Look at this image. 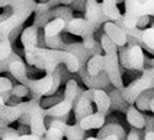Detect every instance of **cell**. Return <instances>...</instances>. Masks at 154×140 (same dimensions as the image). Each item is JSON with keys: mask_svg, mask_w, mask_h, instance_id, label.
I'll list each match as a JSON object with an SVG mask.
<instances>
[{"mask_svg": "<svg viewBox=\"0 0 154 140\" xmlns=\"http://www.w3.org/2000/svg\"><path fill=\"white\" fill-rule=\"evenodd\" d=\"M110 96V101H111V109H115V111H120V112H127L128 105L126 101L123 100L122 95H121V90H117V88H113V90L109 94Z\"/></svg>", "mask_w": 154, "mask_h": 140, "instance_id": "obj_25", "label": "cell"}, {"mask_svg": "<svg viewBox=\"0 0 154 140\" xmlns=\"http://www.w3.org/2000/svg\"><path fill=\"white\" fill-rule=\"evenodd\" d=\"M38 34H40V28L36 25H31L25 28L21 33V43L23 48L38 47Z\"/></svg>", "mask_w": 154, "mask_h": 140, "instance_id": "obj_20", "label": "cell"}, {"mask_svg": "<svg viewBox=\"0 0 154 140\" xmlns=\"http://www.w3.org/2000/svg\"><path fill=\"white\" fill-rule=\"evenodd\" d=\"M127 140H140L138 132L136 129H132L130 133H128V135H127Z\"/></svg>", "mask_w": 154, "mask_h": 140, "instance_id": "obj_45", "label": "cell"}, {"mask_svg": "<svg viewBox=\"0 0 154 140\" xmlns=\"http://www.w3.org/2000/svg\"><path fill=\"white\" fill-rule=\"evenodd\" d=\"M150 64H152L150 70H152V74H153V76H154V59H152V60H150Z\"/></svg>", "mask_w": 154, "mask_h": 140, "instance_id": "obj_53", "label": "cell"}, {"mask_svg": "<svg viewBox=\"0 0 154 140\" xmlns=\"http://www.w3.org/2000/svg\"><path fill=\"white\" fill-rule=\"evenodd\" d=\"M144 140H154V130L144 133Z\"/></svg>", "mask_w": 154, "mask_h": 140, "instance_id": "obj_48", "label": "cell"}, {"mask_svg": "<svg viewBox=\"0 0 154 140\" xmlns=\"http://www.w3.org/2000/svg\"><path fill=\"white\" fill-rule=\"evenodd\" d=\"M104 59H105L104 73L107 75L111 85L115 88H117V90H122L125 85H123V80L120 71L119 54H104Z\"/></svg>", "mask_w": 154, "mask_h": 140, "instance_id": "obj_7", "label": "cell"}, {"mask_svg": "<svg viewBox=\"0 0 154 140\" xmlns=\"http://www.w3.org/2000/svg\"><path fill=\"white\" fill-rule=\"evenodd\" d=\"M85 140H99L96 136H89V138H86Z\"/></svg>", "mask_w": 154, "mask_h": 140, "instance_id": "obj_54", "label": "cell"}, {"mask_svg": "<svg viewBox=\"0 0 154 140\" xmlns=\"http://www.w3.org/2000/svg\"><path fill=\"white\" fill-rule=\"evenodd\" d=\"M84 19L89 23H91L96 31L99 30L100 26H102L105 22L109 21L106 19V16L102 14L100 3L95 1V0H89V1H85V16H84Z\"/></svg>", "mask_w": 154, "mask_h": 140, "instance_id": "obj_9", "label": "cell"}, {"mask_svg": "<svg viewBox=\"0 0 154 140\" xmlns=\"http://www.w3.org/2000/svg\"><path fill=\"white\" fill-rule=\"evenodd\" d=\"M9 71L10 74L14 76V78L23 85V82L26 81V79L29 78L27 76V68H26V64L22 61V59H19V60H14L10 64L9 67Z\"/></svg>", "mask_w": 154, "mask_h": 140, "instance_id": "obj_22", "label": "cell"}, {"mask_svg": "<svg viewBox=\"0 0 154 140\" xmlns=\"http://www.w3.org/2000/svg\"><path fill=\"white\" fill-rule=\"evenodd\" d=\"M102 140H119V138L116 135H109V136H106L105 139H102Z\"/></svg>", "mask_w": 154, "mask_h": 140, "instance_id": "obj_51", "label": "cell"}, {"mask_svg": "<svg viewBox=\"0 0 154 140\" xmlns=\"http://www.w3.org/2000/svg\"><path fill=\"white\" fill-rule=\"evenodd\" d=\"M102 30H104V34H106L119 48L127 46V34H126V32L120 26H117L115 22H111V21L105 22L104 25H102Z\"/></svg>", "mask_w": 154, "mask_h": 140, "instance_id": "obj_11", "label": "cell"}, {"mask_svg": "<svg viewBox=\"0 0 154 140\" xmlns=\"http://www.w3.org/2000/svg\"><path fill=\"white\" fill-rule=\"evenodd\" d=\"M36 1L33 0H12L11 14L0 22V41H6L11 33L16 31L26 21L32 12H35Z\"/></svg>", "mask_w": 154, "mask_h": 140, "instance_id": "obj_2", "label": "cell"}, {"mask_svg": "<svg viewBox=\"0 0 154 140\" xmlns=\"http://www.w3.org/2000/svg\"><path fill=\"white\" fill-rule=\"evenodd\" d=\"M153 117H154V116H153Z\"/></svg>", "mask_w": 154, "mask_h": 140, "instance_id": "obj_56", "label": "cell"}, {"mask_svg": "<svg viewBox=\"0 0 154 140\" xmlns=\"http://www.w3.org/2000/svg\"><path fill=\"white\" fill-rule=\"evenodd\" d=\"M66 31L74 36L82 37L84 47L90 50L94 48L96 40L94 37V32L96 31L91 23H89L84 17H74L69 23H67Z\"/></svg>", "mask_w": 154, "mask_h": 140, "instance_id": "obj_6", "label": "cell"}, {"mask_svg": "<svg viewBox=\"0 0 154 140\" xmlns=\"http://www.w3.org/2000/svg\"><path fill=\"white\" fill-rule=\"evenodd\" d=\"M150 90H154V76L152 74L150 68H146L138 79H136L130 85H127L122 88L121 95L128 105L134 106L139 96Z\"/></svg>", "mask_w": 154, "mask_h": 140, "instance_id": "obj_4", "label": "cell"}, {"mask_svg": "<svg viewBox=\"0 0 154 140\" xmlns=\"http://www.w3.org/2000/svg\"><path fill=\"white\" fill-rule=\"evenodd\" d=\"M119 60L120 64L126 70H140L143 71L146 64V57L143 48L140 46L121 47L119 48Z\"/></svg>", "mask_w": 154, "mask_h": 140, "instance_id": "obj_5", "label": "cell"}, {"mask_svg": "<svg viewBox=\"0 0 154 140\" xmlns=\"http://www.w3.org/2000/svg\"><path fill=\"white\" fill-rule=\"evenodd\" d=\"M126 119L130 123V125L132 128L139 130V129H144L146 127V116L140 112L139 109H137L134 106H130L126 112Z\"/></svg>", "mask_w": 154, "mask_h": 140, "instance_id": "obj_18", "label": "cell"}, {"mask_svg": "<svg viewBox=\"0 0 154 140\" xmlns=\"http://www.w3.org/2000/svg\"><path fill=\"white\" fill-rule=\"evenodd\" d=\"M41 138H38L33 134H27V135H20L17 140H40Z\"/></svg>", "mask_w": 154, "mask_h": 140, "instance_id": "obj_46", "label": "cell"}, {"mask_svg": "<svg viewBox=\"0 0 154 140\" xmlns=\"http://www.w3.org/2000/svg\"><path fill=\"white\" fill-rule=\"evenodd\" d=\"M46 109L36 113L31 117V122H30V132L31 134L38 136V138H43L46 132H47V127L45 123V118H46Z\"/></svg>", "mask_w": 154, "mask_h": 140, "instance_id": "obj_14", "label": "cell"}, {"mask_svg": "<svg viewBox=\"0 0 154 140\" xmlns=\"http://www.w3.org/2000/svg\"><path fill=\"white\" fill-rule=\"evenodd\" d=\"M82 90L78 85V81L74 80V79H70L67 81L66 84V88H64V94H63V100L66 101H69V102H75L76 98H78L80 95H82Z\"/></svg>", "mask_w": 154, "mask_h": 140, "instance_id": "obj_24", "label": "cell"}, {"mask_svg": "<svg viewBox=\"0 0 154 140\" xmlns=\"http://www.w3.org/2000/svg\"><path fill=\"white\" fill-rule=\"evenodd\" d=\"M25 60L29 65L48 74H54L59 64H64L67 70L72 74L79 73L80 64L74 54L66 50H52L43 47H29L23 48Z\"/></svg>", "mask_w": 154, "mask_h": 140, "instance_id": "obj_1", "label": "cell"}, {"mask_svg": "<svg viewBox=\"0 0 154 140\" xmlns=\"http://www.w3.org/2000/svg\"><path fill=\"white\" fill-rule=\"evenodd\" d=\"M12 87H14V85H12V82H11V80L9 78L0 76V95L11 92Z\"/></svg>", "mask_w": 154, "mask_h": 140, "instance_id": "obj_36", "label": "cell"}, {"mask_svg": "<svg viewBox=\"0 0 154 140\" xmlns=\"http://www.w3.org/2000/svg\"><path fill=\"white\" fill-rule=\"evenodd\" d=\"M51 7L48 1H41V3H37L36 7H35V14H41V12H48L51 11Z\"/></svg>", "mask_w": 154, "mask_h": 140, "instance_id": "obj_42", "label": "cell"}, {"mask_svg": "<svg viewBox=\"0 0 154 140\" xmlns=\"http://www.w3.org/2000/svg\"><path fill=\"white\" fill-rule=\"evenodd\" d=\"M51 14V17L53 19H62L63 21H66V23H69L73 19H74V15H73V11L70 7L68 6H57V7H53L52 10L49 11Z\"/></svg>", "mask_w": 154, "mask_h": 140, "instance_id": "obj_27", "label": "cell"}, {"mask_svg": "<svg viewBox=\"0 0 154 140\" xmlns=\"http://www.w3.org/2000/svg\"><path fill=\"white\" fill-rule=\"evenodd\" d=\"M79 75H80L83 82L88 86V88H94V90H105V88L111 84L109 78H107V75L105 73H101L97 76H90L86 71V67L85 68H80Z\"/></svg>", "mask_w": 154, "mask_h": 140, "instance_id": "obj_10", "label": "cell"}, {"mask_svg": "<svg viewBox=\"0 0 154 140\" xmlns=\"http://www.w3.org/2000/svg\"><path fill=\"white\" fill-rule=\"evenodd\" d=\"M45 140H63L64 134L54 128H47V132L45 134Z\"/></svg>", "mask_w": 154, "mask_h": 140, "instance_id": "obj_37", "label": "cell"}, {"mask_svg": "<svg viewBox=\"0 0 154 140\" xmlns=\"http://www.w3.org/2000/svg\"><path fill=\"white\" fill-rule=\"evenodd\" d=\"M149 111H152L153 112V114H154V97L152 98V101H150V106H149Z\"/></svg>", "mask_w": 154, "mask_h": 140, "instance_id": "obj_52", "label": "cell"}, {"mask_svg": "<svg viewBox=\"0 0 154 140\" xmlns=\"http://www.w3.org/2000/svg\"><path fill=\"white\" fill-rule=\"evenodd\" d=\"M80 128L86 130H93V129H101L102 127L106 124V114L100 113V112H94L90 116H86L83 118L79 123Z\"/></svg>", "mask_w": 154, "mask_h": 140, "instance_id": "obj_12", "label": "cell"}, {"mask_svg": "<svg viewBox=\"0 0 154 140\" xmlns=\"http://www.w3.org/2000/svg\"><path fill=\"white\" fill-rule=\"evenodd\" d=\"M100 44L102 48V52L105 54H119V47L104 33L100 37Z\"/></svg>", "mask_w": 154, "mask_h": 140, "instance_id": "obj_30", "label": "cell"}, {"mask_svg": "<svg viewBox=\"0 0 154 140\" xmlns=\"http://www.w3.org/2000/svg\"><path fill=\"white\" fill-rule=\"evenodd\" d=\"M17 106L21 109L22 114H29L31 117L36 113H40V112L45 111V108H42V106H41V101H36L32 98L26 101V102H19Z\"/></svg>", "mask_w": 154, "mask_h": 140, "instance_id": "obj_26", "label": "cell"}, {"mask_svg": "<svg viewBox=\"0 0 154 140\" xmlns=\"http://www.w3.org/2000/svg\"><path fill=\"white\" fill-rule=\"evenodd\" d=\"M67 23L62 19H53L51 20L43 28V36L45 37H56L59 36L60 32L66 30Z\"/></svg>", "mask_w": 154, "mask_h": 140, "instance_id": "obj_23", "label": "cell"}, {"mask_svg": "<svg viewBox=\"0 0 154 140\" xmlns=\"http://www.w3.org/2000/svg\"><path fill=\"white\" fill-rule=\"evenodd\" d=\"M64 138L67 140H85V130L80 128L78 123L68 125L67 130L64 132Z\"/></svg>", "mask_w": 154, "mask_h": 140, "instance_id": "obj_28", "label": "cell"}, {"mask_svg": "<svg viewBox=\"0 0 154 140\" xmlns=\"http://www.w3.org/2000/svg\"><path fill=\"white\" fill-rule=\"evenodd\" d=\"M43 42L48 49H52V50H63L64 44H66L63 42L60 36H56V37H45L43 36Z\"/></svg>", "mask_w": 154, "mask_h": 140, "instance_id": "obj_31", "label": "cell"}, {"mask_svg": "<svg viewBox=\"0 0 154 140\" xmlns=\"http://www.w3.org/2000/svg\"><path fill=\"white\" fill-rule=\"evenodd\" d=\"M31 94V91L29 90V88L22 85V84H17V85H14V87H12L11 90V96H14L16 98H22V97H26Z\"/></svg>", "mask_w": 154, "mask_h": 140, "instance_id": "obj_34", "label": "cell"}, {"mask_svg": "<svg viewBox=\"0 0 154 140\" xmlns=\"http://www.w3.org/2000/svg\"><path fill=\"white\" fill-rule=\"evenodd\" d=\"M74 107V103L73 102H69V101H66V100H62L60 102H58L57 105L52 106L46 109V116L51 117V118H62V117H66L69 114V112L73 109Z\"/></svg>", "mask_w": 154, "mask_h": 140, "instance_id": "obj_17", "label": "cell"}, {"mask_svg": "<svg viewBox=\"0 0 154 140\" xmlns=\"http://www.w3.org/2000/svg\"><path fill=\"white\" fill-rule=\"evenodd\" d=\"M12 54V44L10 40L0 41V61L6 60Z\"/></svg>", "mask_w": 154, "mask_h": 140, "instance_id": "obj_33", "label": "cell"}, {"mask_svg": "<svg viewBox=\"0 0 154 140\" xmlns=\"http://www.w3.org/2000/svg\"><path fill=\"white\" fill-rule=\"evenodd\" d=\"M19 136H20V135H9V136H5V138L2 139V140H17Z\"/></svg>", "mask_w": 154, "mask_h": 140, "instance_id": "obj_50", "label": "cell"}, {"mask_svg": "<svg viewBox=\"0 0 154 140\" xmlns=\"http://www.w3.org/2000/svg\"><path fill=\"white\" fill-rule=\"evenodd\" d=\"M60 101H62V100H60ZM60 101H59V98H58L57 96H49V97H46V98H43V100L41 101V106H42V108L47 109V108H49V107L57 105L58 102H60Z\"/></svg>", "mask_w": 154, "mask_h": 140, "instance_id": "obj_41", "label": "cell"}, {"mask_svg": "<svg viewBox=\"0 0 154 140\" xmlns=\"http://www.w3.org/2000/svg\"><path fill=\"white\" fill-rule=\"evenodd\" d=\"M12 0H0V9H8L11 6Z\"/></svg>", "mask_w": 154, "mask_h": 140, "instance_id": "obj_47", "label": "cell"}, {"mask_svg": "<svg viewBox=\"0 0 154 140\" xmlns=\"http://www.w3.org/2000/svg\"><path fill=\"white\" fill-rule=\"evenodd\" d=\"M22 116V112L19 108V106H9L6 105L3 111L0 112V124L2 125H10L14 122L19 121Z\"/></svg>", "mask_w": 154, "mask_h": 140, "instance_id": "obj_19", "label": "cell"}, {"mask_svg": "<svg viewBox=\"0 0 154 140\" xmlns=\"http://www.w3.org/2000/svg\"><path fill=\"white\" fill-rule=\"evenodd\" d=\"M19 59H21L17 54H15V53H12L6 60H3V61H0V73H4V71H9V67H10V64L14 60H19Z\"/></svg>", "mask_w": 154, "mask_h": 140, "instance_id": "obj_40", "label": "cell"}, {"mask_svg": "<svg viewBox=\"0 0 154 140\" xmlns=\"http://www.w3.org/2000/svg\"><path fill=\"white\" fill-rule=\"evenodd\" d=\"M150 92H152V90L150 91H148V92H144V94H142L139 96V98L136 101V108L137 109H139V111H149V106H150V101H152V98L154 97V96H150Z\"/></svg>", "mask_w": 154, "mask_h": 140, "instance_id": "obj_32", "label": "cell"}, {"mask_svg": "<svg viewBox=\"0 0 154 140\" xmlns=\"http://www.w3.org/2000/svg\"><path fill=\"white\" fill-rule=\"evenodd\" d=\"M93 88H88V90L83 91L82 95L76 98V101L74 102V116H75V121L76 123H79L83 118H85L86 116H90L93 114Z\"/></svg>", "mask_w": 154, "mask_h": 140, "instance_id": "obj_8", "label": "cell"}, {"mask_svg": "<svg viewBox=\"0 0 154 140\" xmlns=\"http://www.w3.org/2000/svg\"><path fill=\"white\" fill-rule=\"evenodd\" d=\"M142 43L143 49H147L149 53L154 55V30L152 27H147L142 33Z\"/></svg>", "mask_w": 154, "mask_h": 140, "instance_id": "obj_29", "label": "cell"}, {"mask_svg": "<svg viewBox=\"0 0 154 140\" xmlns=\"http://www.w3.org/2000/svg\"><path fill=\"white\" fill-rule=\"evenodd\" d=\"M48 128H54V129H58L59 132H62L64 134V132L67 130L68 128V123H64L62 122L60 119H56V118H52V121H51L48 123Z\"/></svg>", "mask_w": 154, "mask_h": 140, "instance_id": "obj_39", "label": "cell"}, {"mask_svg": "<svg viewBox=\"0 0 154 140\" xmlns=\"http://www.w3.org/2000/svg\"><path fill=\"white\" fill-rule=\"evenodd\" d=\"M51 20H52V17H51L49 11L48 12H41V14H36V16H35V23L33 25H36L38 28H40V27H43L45 28V26H46V25Z\"/></svg>", "mask_w": 154, "mask_h": 140, "instance_id": "obj_35", "label": "cell"}, {"mask_svg": "<svg viewBox=\"0 0 154 140\" xmlns=\"http://www.w3.org/2000/svg\"><path fill=\"white\" fill-rule=\"evenodd\" d=\"M109 135H116L119 138V140H127V133H126L125 128L120 123H109V124H105L99 130L96 138L99 140H102V139H105Z\"/></svg>", "mask_w": 154, "mask_h": 140, "instance_id": "obj_13", "label": "cell"}, {"mask_svg": "<svg viewBox=\"0 0 154 140\" xmlns=\"http://www.w3.org/2000/svg\"><path fill=\"white\" fill-rule=\"evenodd\" d=\"M60 82H62V76H60L59 71H58V70H56V71H54V74H53V85H52V87H51V91L48 92V95H47L46 97L53 96V95L59 90Z\"/></svg>", "mask_w": 154, "mask_h": 140, "instance_id": "obj_38", "label": "cell"}, {"mask_svg": "<svg viewBox=\"0 0 154 140\" xmlns=\"http://www.w3.org/2000/svg\"><path fill=\"white\" fill-rule=\"evenodd\" d=\"M105 70V59L104 54L94 55L88 60L86 64V71L90 76H97Z\"/></svg>", "mask_w": 154, "mask_h": 140, "instance_id": "obj_21", "label": "cell"}, {"mask_svg": "<svg viewBox=\"0 0 154 140\" xmlns=\"http://www.w3.org/2000/svg\"><path fill=\"white\" fill-rule=\"evenodd\" d=\"M146 132H153L154 130V117L146 116Z\"/></svg>", "mask_w": 154, "mask_h": 140, "instance_id": "obj_43", "label": "cell"}, {"mask_svg": "<svg viewBox=\"0 0 154 140\" xmlns=\"http://www.w3.org/2000/svg\"><path fill=\"white\" fill-rule=\"evenodd\" d=\"M102 14L106 16V19L111 22H119L122 19V14L120 9L117 7V1L116 0H104L102 3H100Z\"/></svg>", "mask_w": 154, "mask_h": 140, "instance_id": "obj_16", "label": "cell"}, {"mask_svg": "<svg viewBox=\"0 0 154 140\" xmlns=\"http://www.w3.org/2000/svg\"><path fill=\"white\" fill-rule=\"evenodd\" d=\"M152 28H153V30H154V22H153V25H152Z\"/></svg>", "mask_w": 154, "mask_h": 140, "instance_id": "obj_55", "label": "cell"}, {"mask_svg": "<svg viewBox=\"0 0 154 140\" xmlns=\"http://www.w3.org/2000/svg\"><path fill=\"white\" fill-rule=\"evenodd\" d=\"M144 16H154V0H128L125 1V14L116 25L122 30L136 28L138 20Z\"/></svg>", "mask_w": 154, "mask_h": 140, "instance_id": "obj_3", "label": "cell"}, {"mask_svg": "<svg viewBox=\"0 0 154 140\" xmlns=\"http://www.w3.org/2000/svg\"><path fill=\"white\" fill-rule=\"evenodd\" d=\"M93 102L96 106V112L106 114L111 109L110 96L105 90H94L93 88Z\"/></svg>", "mask_w": 154, "mask_h": 140, "instance_id": "obj_15", "label": "cell"}, {"mask_svg": "<svg viewBox=\"0 0 154 140\" xmlns=\"http://www.w3.org/2000/svg\"><path fill=\"white\" fill-rule=\"evenodd\" d=\"M148 22H149V16L140 17V19L138 20V22H137V28H139V30H146Z\"/></svg>", "mask_w": 154, "mask_h": 140, "instance_id": "obj_44", "label": "cell"}, {"mask_svg": "<svg viewBox=\"0 0 154 140\" xmlns=\"http://www.w3.org/2000/svg\"><path fill=\"white\" fill-rule=\"evenodd\" d=\"M6 106V102H5V100L3 98V96L2 95H0V112H2L3 111V108Z\"/></svg>", "mask_w": 154, "mask_h": 140, "instance_id": "obj_49", "label": "cell"}]
</instances>
